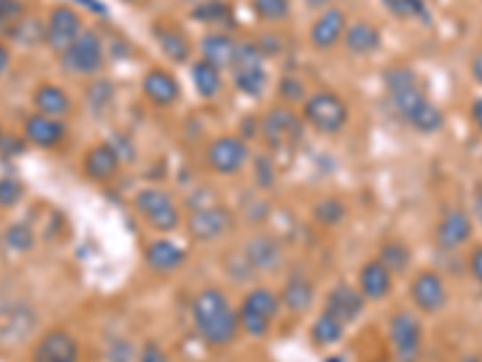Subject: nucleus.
Wrapping results in <instances>:
<instances>
[{"label": "nucleus", "instance_id": "34", "mask_svg": "<svg viewBox=\"0 0 482 362\" xmlns=\"http://www.w3.org/2000/svg\"><path fill=\"white\" fill-rule=\"evenodd\" d=\"M383 5L396 17H415V20H430V10L424 0H383Z\"/></svg>", "mask_w": 482, "mask_h": 362}, {"label": "nucleus", "instance_id": "49", "mask_svg": "<svg viewBox=\"0 0 482 362\" xmlns=\"http://www.w3.org/2000/svg\"><path fill=\"white\" fill-rule=\"evenodd\" d=\"M309 5H314V8H324V5H328L331 0H307Z\"/></svg>", "mask_w": 482, "mask_h": 362}, {"label": "nucleus", "instance_id": "14", "mask_svg": "<svg viewBox=\"0 0 482 362\" xmlns=\"http://www.w3.org/2000/svg\"><path fill=\"white\" fill-rule=\"evenodd\" d=\"M83 32V20L77 15L73 8H66V5H60L49 15V22H46V42L53 51H63L70 46V44L76 42L77 36Z\"/></svg>", "mask_w": 482, "mask_h": 362}, {"label": "nucleus", "instance_id": "12", "mask_svg": "<svg viewBox=\"0 0 482 362\" xmlns=\"http://www.w3.org/2000/svg\"><path fill=\"white\" fill-rule=\"evenodd\" d=\"M32 362H80V346L68 331H46L32 348Z\"/></svg>", "mask_w": 482, "mask_h": 362}, {"label": "nucleus", "instance_id": "32", "mask_svg": "<svg viewBox=\"0 0 482 362\" xmlns=\"http://www.w3.org/2000/svg\"><path fill=\"white\" fill-rule=\"evenodd\" d=\"M379 261L391 270V273H403V270L410 266V249H407L403 242H398V239H391V242H386V245L382 246Z\"/></svg>", "mask_w": 482, "mask_h": 362}, {"label": "nucleus", "instance_id": "39", "mask_svg": "<svg viewBox=\"0 0 482 362\" xmlns=\"http://www.w3.org/2000/svg\"><path fill=\"white\" fill-rule=\"evenodd\" d=\"M87 97H90L92 107H104L111 100V87H108V83H94Z\"/></svg>", "mask_w": 482, "mask_h": 362}, {"label": "nucleus", "instance_id": "51", "mask_svg": "<svg viewBox=\"0 0 482 362\" xmlns=\"http://www.w3.org/2000/svg\"><path fill=\"white\" fill-rule=\"evenodd\" d=\"M379 362H383V360H379Z\"/></svg>", "mask_w": 482, "mask_h": 362}, {"label": "nucleus", "instance_id": "29", "mask_svg": "<svg viewBox=\"0 0 482 362\" xmlns=\"http://www.w3.org/2000/svg\"><path fill=\"white\" fill-rule=\"evenodd\" d=\"M155 39H157L159 49L165 53L169 60H176L181 63L191 56V44L186 39V34H181L179 29H172V27H157L155 29Z\"/></svg>", "mask_w": 482, "mask_h": 362}, {"label": "nucleus", "instance_id": "7", "mask_svg": "<svg viewBox=\"0 0 482 362\" xmlns=\"http://www.w3.org/2000/svg\"><path fill=\"white\" fill-rule=\"evenodd\" d=\"M234 84L237 90L249 97L263 93L266 87V70H263V51L253 44H237V56L232 63Z\"/></svg>", "mask_w": 482, "mask_h": 362}, {"label": "nucleus", "instance_id": "47", "mask_svg": "<svg viewBox=\"0 0 482 362\" xmlns=\"http://www.w3.org/2000/svg\"><path fill=\"white\" fill-rule=\"evenodd\" d=\"M8 66H10V53H8V49H5V46L0 44V76L5 73V68H8Z\"/></svg>", "mask_w": 482, "mask_h": 362}, {"label": "nucleus", "instance_id": "15", "mask_svg": "<svg viewBox=\"0 0 482 362\" xmlns=\"http://www.w3.org/2000/svg\"><path fill=\"white\" fill-rule=\"evenodd\" d=\"M229 225H232V218L220 205H200L189 218V232L198 242H213L225 235Z\"/></svg>", "mask_w": 482, "mask_h": 362}, {"label": "nucleus", "instance_id": "33", "mask_svg": "<svg viewBox=\"0 0 482 362\" xmlns=\"http://www.w3.org/2000/svg\"><path fill=\"white\" fill-rule=\"evenodd\" d=\"M342 218H345V205L338 198H324L314 205V220L318 225L333 228V225L342 222Z\"/></svg>", "mask_w": 482, "mask_h": 362}, {"label": "nucleus", "instance_id": "2", "mask_svg": "<svg viewBox=\"0 0 482 362\" xmlns=\"http://www.w3.org/2000/svg\"><path fill=\"white\" fill-rule=\"evenodd\" d=\"M191 314L198 336L208 346H227L239 334V312H234L225 293L217 287H208L196 295Z\"/></svg>", "mask_w": 482, "mask_h": 362}, {"label": "nucleus", "instance_id": "4", "mask_svg": "<svg viewBox=\"0 0 482 362\" xmlns=\"http://www.w3.org/2000/svg\"><path fill=\"white\" fill-rule=\"evenodd\" d=\"M277 307H280V300H277L273 290H268V287L251 290L249 295L244 297V302H241L239 326L249 336L263 338L268 329H270V324H273Z\"/></svg>", "mask_w": 482, "mask_h": 362}, {"label": "nucleus", "instance_id": "52", "mask_svg": "<svg viewBox=\"0 0 482 362\" xmlns=\"http://www.w3.org/2000/svg\"><path fill=\"white\" fill-rule=\"evenodd\" d=\"M0 138H3V135H0Z\"/></svg>", "mask_w": 482, "mask_h": 362}, {"label": "nucleus", "instance_id": "9", "mask_svg": "<svg viewBox=\"0 0 482 362\" xmlns=\"http://www.w3.org/2000/svg\"><path fill=\"white\" fill-rule=\"evenodd\" d=\"M101 60H104V46H101V39L97 36V32H92V29L80 32L76 42L63 51V66L77 73V76L97 73L101 68Z\"/></svg>", "mask_w": 482, "mask_h": 362}, {"label": "nucleus", "instance_id": "41", "mask_svg": "<svg viewBox=\"0 0 482 362\" xmlns=\"http://www.w3.org/2000/svg\"><path fill=\"white\" fill-rule=\"evenodd\" d=\"M22 15L20 0H0V22H15Z\"/></svg>", "mask_w": 482, "mask_h": 362}, {"label": "nucleus", "instance_id": "46", "mask_svg": "<svg viewBox=\"0 0 482 362\" xmlns=\"http://www.w3.org/2000/svg\"><path fill=\"white\" fill-rule=\"evenodd\" d=\"M470 73H473L475 80H478V83L482 84V49L473 56V63H470Z\"/></svg>", "mask_w": 482, "mask_h": 362}, {"label": "nucleus", "instance_id": "27", "mask_svg": "<svg viewBox=\"0 0 482 362\" xmlns=\"http://www.w3.org/2000/svg\"><path fill=\"white\" fill-rule=\"evenodd\" d=\"M345 46H348L349 53H357V56H365V53H372L382 46V34L374 25L369 22H355L345 29Z\"/></svg>", "mask_w": 482, "mask_h": 362}, {"label": "nucleus", "instance_id": "10", "mask_svg": "<svg viewBox=\"0 0 482 362\" xmlns=\"http://www.w3.org/2000/svg\"><path fill=\"white\" fill-rule=\"evenodd\" d=\"M393 353L398 362H417L420 346H422V326L420 321L407 312L393 314L391 326H389Z\"/></svg>", "mask_w": 482, "mask_h": 362}, {"label": "nucleus", "instance_id": "24", "mask_svg": "<svg viewBox=\"0 0 482 362\" xmlns=\"http://www.w3.org/2000/svg\"><path fill=\"white\" fill-rule=\"evenodd\" d=\"M145 261L157 273H169V270H176L186 261V252L181 246H176L174 242H169V239H157L145 249Z\"/></svg>", "mask_w": 482, "mask_h": 362}, {"label": "nucleus", "instance_id": "16", "mask_svg": "<svg viewBox=\"0 0 482 362\" xmlns=\"http://www.w3.org/2000/svg\"><path fill=\"white\" fill-rule=\"evenodd\" d=\"M470 235H473L470 215L461 208H451L444 213L439 228H437V245L441 249H458L461 245H466Z\"/></svg>", "mask_w": 482, "mask_h": 362}, {"label": "nucleus", "instance_id": "43", "mask_svg": "<svg viewBox=\"0 0 482 362\" xmlns=\"http://www.w3.org/2000/svg\"><path fill=\"white\" fill-rule=\"evenodd\" d=\"M468 266H470V273H473L475 283H480L482 286V245L475 246L473 253H470V261H468Z\"/></svg>", "mask_w": 482, "mask_h": 362}, {"label": "nucleus", "instance_id": "36", "mask_svg": "<svg viewBox=\"0 0 482 362\" xmlns=\"http://www.w3.org/2000/svg\"><path fill=\"white\" fill-rule=\"evenodd\" d=\"M193 17L200 22H222L229 17V5L222 0H205L198 8H193Z\"/></svg>", "mask_w": 482, "mask_h": 362}, {"label": "nucleus", "instance_id": "42", "mask_svg": "<svg viewBox=\"0 0 482 362\" xmlns=\"http://www.w3.org/2000/svg\"><path fill=\"white\" fill-rule=\"evenodd\" d=\"M108 360L111 362L133 360V348H131V343H118V348H111V350H108Z\"/></svg>", "mask_w": 482, "mask_h": 362}, {"label": "nucleus", "instance_id": "6", "mask_svg": "<svg viewBox=\"0 0 482 362\" xmlns=\"http://www.w3.org/2000/svg\"><path fill=\"white\" fill-rule=\"evenodd\" d=\"M301 118L290 107H275L261 118V135L273 150H290L301 141Z\"/></svg>", "mask_w": 482, "mask_h": 362}, {"label": "nucleus", "instance_id": "13", "mask_svg": "<svg viewBox=\"0 0 482 362\" xmlns=\"http://www.w3.org/2000/svg\"><path fill=\"white\" fill-rule=\"evenodd\" d=\"M246 160H249V148L234 135L217 138L208 148V165L217 174H234L246 165Z\"/></svg>", "mask_w": 482, "mask_h": 362}, {"label": "nucleus", "instance_id": "3", "mask_svg": "<svg viewBox=\"0 0 482 362\" xmlns=\"http://www.w3.org/2000/svg\"><path fill=\"white\" fill-rule=\"evenodd\" d=\"M348 104L341 94L318 90L304 101V118L321 133H338L348 124Z\"/></svg>", "mask_w": 482, "mask_h": 362}, {"label": "nucleus", "instance_id": "5", "mask_svg": "<svg viewBox=\"0 0 482 362\" xmlns=\"http://www.w3.org/2000/svg\"><path fill=\"white\" fill-rule=\"evenodd\" d=\"M135 211L157 232H174L181 225V215L172 196L162 189H142L135 194Z\"/></svg>", "mask_w": 482, "mask_h": 362}, {"label": "nucleus", "instance_id": "19", "mask_svg": "<svg viewBox=\"0 0 482 362\" xmlns=\"http://www.w3.org/2000/svg\"><path fill=\"white\" fill-rule=\"evenodd\" d=\"M345 29V12L341 8H328L311 27V44L321 51L333 49L342 39Z\"/></svg>", "mask_w": 482, "mask_h": 362}, {"label": "nucleus", "instance_id": "48", "mask_svg": "<svg viewBox=\"0 0 482 362\" xmlns=\"http://www.w3.org/2000/svg\"><path fill=\"white\" fill-rule=\"evenodd\" d=\"M475 215L482 222V189H478V194H475Z\"/></svg>", "mask_w": 482, "mask_h": 362}, {"label": "nucleus", "instance_id": "25", "mask_svg": "<svg viewBox=\"0 0 482 362\" xmlns=\"http://www.w3.org/2000/svg\"><path fill=\"white\" fill-rule=\"evenodd\" d=\"M314 297H317V293H314L311 280L301 278V276H292V278L285 283L283 293H280V302H283L292 314H304L311 310Z\"/></svg>", "mask_w": 482, "mask_h": 362}, {"label": "nucleus", "instance_id": "38", "mask_svg": "<svg viewBox=\"0 0 482 362\" xmlns=\"http://www.w3.org/2000/svg\"><path fill=\"white\" fill-rule=\"evenodd\" d=\"M22 194H25V186L20 184L17 179H0V208H12V205H17Z\"/></svg>", "mask_w": 482, "mask_h": 362}, {"label": "nucleus", "instance_id": "40", "mask_svg": "<svg viewBox=\"0 0 482 362\" xmlns=\"http://www.w3.org/2000/svg\"><path fill=\"white\" fill-rule=\"evenodd\" d=\"M141 362H169V358H166L165 348L159 346V343H155V341H150V343L142 346Z\"/></svg>", "mask_w": 482, "mask_h": 362}, {"label": "nucleus", "instance_id": "11", "mask_svg": "<svg viewBox=\"0 0 482 362\" xmlns=\"http://www.w3.org/2000/svg\"><path fill=\"white\" fill-rule=\"evenodd\" d=\"M410 300L417 310L424 314L441 312L449 302V290L444 286L439 273L434 270H420L415 280L410 283Z\"/></svg>", "mask_w": 482, "mask_h": 362}, {"label": "nucleus", "instance_id": "23", "mask_svg": "<svg viewBox=\"0 0 482 362\" xmlns=\"http://www.w3.org/2000/svg\"><path fill=\"white\" fill-rule=\"evenodd\" d=\"M283 261V249L273 237H253L246 246V263L256 270H273Z\"/></svg>", "mask_w": 482, "mask_h": 362}, {"label": "nucleus", "instance_id": "37", "mask_svg": "<svg viewBox=\"0 0 482 362\" xmlns=\"http://www.w3.org/2000/svg\"><path fill=\"white\" fill-rule=\"evenodd\" d=\"M32 245L34 235L27 225H12V228L5 232V246L12 249V252H27V249H32Z\"/></svg>", "mask_w": 482, "mask_h": 362}, {"label": "nucleus", "instance_id": "31", "mask_svg": "<svg viewBox=\"0 0 482 362\" xmlns=\"http://www.w3.org/2000/svg\"><path fill=\"white\" fill-rule=\"evenodd\" d=\"M342 331H345V324L325 312L311 324V338H314L317 346H333V343H338L342 338Z\"/></svg>", "mask_w": 482, "mask_h": 362}, {"label": "nucleus", "instance_id": "26", "mask_svg": "<svg viewBox=\"0 0 482 362\" xmlns=\"http://www.w3.org/2000/svg\"><path fill=\"white\" fill-rule=\"evenodd\" d=\"M200 49H203V60H208L217 70H222V68H232L234 56H237V44L227 36V34H208L203 44H200Z\"/></svg>", "mask_w": 482, "mask_h": 362}, {"label": "nucleus", "instance_id": "28", "mask_svg": "<svg viewBox=\"0 0 482 362\" xmlns=\"http://www.w3.org/2000/svg\"><path fill=\"white\" fill-rule=\"evenodd\" d=\"M34 107L44 117H66L68 111H70V97L60 87H56V84H42L34 93Z\"/></svg>", "mask_w": 482, "mask_h": 362}, {"label": "nucleus", "instance_id": "17", "mask_svg": "<svg viewBox=\"0 0 482 362\" xmlns=\"http://www.w3.org/2000/svg\"><path fill=\"white\" fill-rule=\"evenodd\" d=\"M366 297L362 293H357L352 286H338L333 287L328 297H325V314H331L342 324H349L355 321L359 314L365 312Z\"/></svg>", "mask_w": 482, "mask_h": 362}, {"label": "nucleus", "instance_id": "45", "mask_svg": "<svg viewBox=\"0 0 482 362\" xmlns=\"http://www.w3.org/2000/svg\"><path fill=\"white\" fill-rule=\"evenodd\" d=\"M470 117H473L475 126L482 131V97L473 100V104H470Z\"/></svg>", "mask_w": 482, "mask_h": 362}, {"label": "nucleus", "instance_id": "20", "mask_svg": "<svg viewBox=\"0 0 482 362\" xmlns=\"http://www.w3.org/2000/svg\"><path fill=\"white\" fill-rule=\"evenodd\" d=\"M142 94L157 107H169L179 97V83L172 73L152 68L150 73L142 77Z\"/></svg>", "mask_w": 482, "mask_h": 362}, {"label": "nucleus", "instance_id": "8", "mask_svg": "<svg viewBox=\"0 0 482 362\" xmlns=\"http://www.w3.org/2000/svg\"><path fill=\"white\" fill-rule=\"evenodd\" d=\"M36 329V314L25 302H0V348L22 346Z\"/></svg>", "mask_w": 482, "mask_h": 362}, {"label": "nucleus", "instance_id": "21", "mask_svg": "<svg viewBox=\"0 0 482 362\" xmlns=\"http://www.w3.org/2000/svg\"><path fill=\"white\" fill-rule=\"evenodd\" d=\"M393 273L386 266H383L379 259H372L366 261L359 270V293L366 297V300H383L391 290V278Z\"/></svg>", "mask_w": 482, "mask_h": 362}, {"label": "nucleus", "instance_id": "30", "mask_svg": "<svg viewBox=\"0 0 482 362\" xmlns=\"http://www.w3.org/2000/svg\"><path fill=\"white\" fill-rule=\"evenodd\" d=\"M193 84H196V90H198L200 97H215L220 93V87H222V77H220V70H217L213 63L208 60H198L191 70Z\"/></svg>", "mask_w": 482, "mask_h": 362}, {"label": "nucleus", "instance_id": "44", "mask_svg": "<svg viewBox=\"0 0 482 362\" xmlns=\"http://www.w3.org/2000/svg\"><path fill=\"white\" fill-rule=\"evenodd\" d=\"M20 150H22V143H20L17 138H10V141L0 138V152H3V155H15V152Z\"/></svg>", "mask_w": 482, "mask_h": 362}, {"label": "nucleus", "instance_id": "1", "mask_svg": "<svg viewBox=\"0 0 482 362\" xmlns=\"http://www.w3.org/2000/svg\"><path fill=\"white\" fill-rule=\"evenodd\" d=\"M383 84L389 93V101L406 124L420 133H437L444 126V114L427 100L417 76L410 68H391L383 76Z\"/></svg>", "mask_w": 482, "mask_h": 362}, {"label": "nucleus", "instance_id": "18", "mask_svg": "<svg viewBox=\"0 0 482 362\" xmlns=\"http://www.w3.org/2000/svg\"><path fill=\"white\" fill-rule=\"evenodd\" d=\"M118 165H121L118 152L108 143H97L84 155L83 172L92 181H108L118 172Z\"/></svg>", "mask_w": 482, "mask_h": 362}, {"label": "nucleus", "instance_id": "22", "mask_svg": "<svg viewBox=\"0 0 482 362\" xmlns=\"http://www.w3.org/2000/svg\"><path fill=\"white\" fill-rule=\"evenodd\" d=\"M25 135L27 141L39 148H53L63 141L66 126L56 118L44 117V114H32L25 118Z\"/></svg>", "mask_w": 482, "mask_h": 362}, {"label": "nucleus", "instance_id": "50", "mask_svg": "<svg viewBox=\"0 0 482 362\" xmlns=\"http://www.w3.org/2000/svg\"><path fill=\"white\" fill-rule=\"evenodd\" d=\"M461 362H482L480 358H478V355H466V358H463V360Z\"/></svg>", "mask_w": 482, "mask_h": 362}, {"label": "nucleus", "instance_id": "35", "mask_svg": "<svg viewBox=\"0 0 482 362\" xmlns=\"http://www.w3.org/2000/svg\"><path fill=\"white\" fill-rule=\"evenodd\" d=\"M251 8L268 22H280L290 15V0H251Z\"/></svg>", "mask_w": 482, "mask_h": 362}]
</instances>
